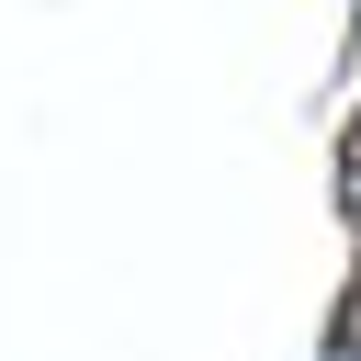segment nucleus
I'll return each instance as SVG.
<instances>
[{
  "label": "nucleus",
  "instance_id": "f257e3e1",
  "mask_svg": "<svg viewBox=\"0 0 361 361\" xmlns=\"http://www.w3.org/2000/svg\"><path fill=\"white\" fill-rule=\"evenodd\" d=\"M338 192H350V214H361V113H350V135H338Z\"/></svg>",
  "mask_w": 361,
  "mask_h": 361
}]
</instances>
